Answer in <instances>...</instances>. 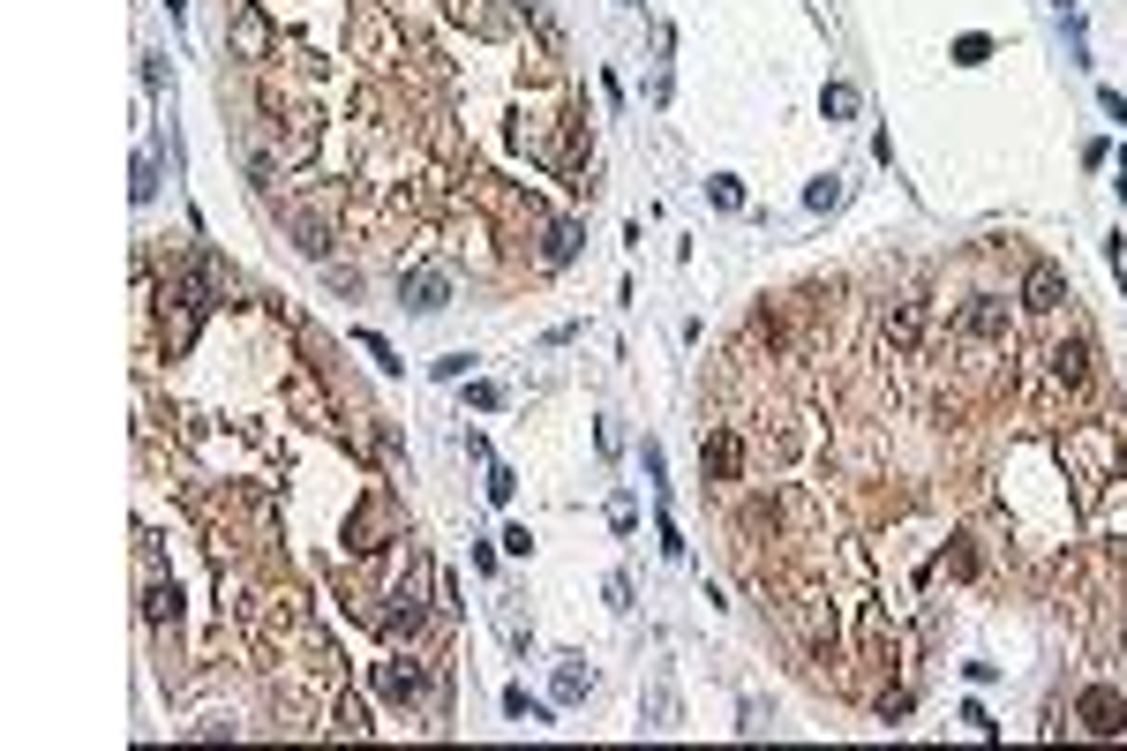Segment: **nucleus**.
<instances>
[{
	"label": "nucleus",
	"instance_id": "nucleus-1",
	"mask_svg": "<svg viewBox=\"0 0 1127 751\" xmlns=\"http://www.w3.org/2000/svg\"><path fill=\"white\" fill-rule=\"evenodd\" d=\"M391 527H399V511H391V497H369V503H353V519H346V541H353V557H376V549L391 541Z\"/></svg>",
	"mask_w": 1127,
	"mask_h": 751
},
{
	"label": "nucleus",
	"instance_id": "nucleus-2",
	"mask_svg": "<svg viewBox=\"0 0 1127 751\" xmlns=\"http://www.w3.org/2000/svg\"><path fill=\"white\" fill-rule=\"evenodd\" d=\"M925 323H932V309H925V293H902L895 309L879 316V339L895 346V353H917V346H925Z\"/></svg>",
	"mask_w": 1127,
	"mask_h": 751
},
{
	"label": "nucleus",
	"instance_id": "nucleus-3",
	"mask_svg": "<svg viewBox=\"0 0 1127 751\" xmlns=\"http://www.w3.org/2000/svg\"><path fill=\"white\" fill-rule=\"evenodd\" d=\"M699 473L707 481H745V437L737 429H707L699 437Z\"/></svg>",
	"mask_w": 1127,
	"mask_h": 751
},
{
	"label": "nucleus",
	"instance_id": "nucleus-4",
	"mask_svg": "<svg viewBox=\"0 0 1127 751\" xmlns=\"http://www.w3.org/2000/svg\"><path fill=\"white\" fill-rule=\"evenodd\" d=\"M376 684H383V699H391V707H413V699H429V661L391 654L383 669H376Z\"/></svg>",
	"mask_w": 1127,
	"mask_h": 751
},
{
	"label": "nucleus",
	"instance_id": "nucleus-5",
	"mask_svg": "<svg viewBox=\"0 0 1127 751\" xmlns=\"http://www.w3.org/2000/svg\"><path fill=\"white\" fill-rule=\"evenodd\" d=\"M443 301H451V279H443V271H429V263H413V271H399V309H413V316H437Z\"/></svg>",
	"mask_w": 1127,
	"mask_h": 751
},
{
	"label": "nucleus",
	"instance_id": "nucleus-6",
	"mask_svg": "<svg viewBox=\"0 0 1127 751\" xmlns=\"http://www.w3.org/2000/svg\"><path fill=\"white\" fill-rule=\"evenodd\" d=\"M1075 293H1067V279H1060V263H1030L1023 271V309H1037V316H1060Z\"/></svg>",
	"mask_w": 1127,
	"mask_h": 751
},
{
	"label": "nucleus",
	"instance_id": "nucleus-7",
	"mask_svg": "<svg viewBox=\"0 0 1127 751\" xmlns=\"http://www.w3.org/2000/svg\"><path fill=\"white\" fill-rule=\"evenodd\" d=\"M286 407L301 413L309 429H331V421H339V413H331V399H323V383H316L309 369H286Z\"/></svg>",
	"mask_w": 1127,
	"mask_h": 751
},
{
	"label": "nucleus",
	"instance_id": "nucleus-8",
	"mask_svg": "<svg viewBox=\"0 0 1127 751\" xmlns=\"http://www.w3.org/2000/svg\"><path fill=\"white\" fill-rule=\"evenodd\" d=\"M955 323H963L970 339H1007V323H1015V316H1007V301H1000V293H970Z\"/></svg>",
	"mask_w": 1127,
	"mask_h": 751
},
{
	"label": "nucleus",
	"instance_id": "nucleus-9",
	"mask_svg": "<svg viewBox=\"0 0 1127 751\" xmlns=\"http://www.w3.org/2000/svg\"><path fill=\"white\" fill-rule=\"evenodd\" d=\"M1075 714H1083V729H1090V737H1120V729H1127V699L1097 684V691H1083V707H1075Z\"/></svg>",
	"mask_w": 1127,
	"mask_h": 751
},
{
	"label": "nucleus",
	"instance_id": "nucleus-10",
	"mask_svg": "<svg viewBox=\"0 0 1127 751\" xmlns=\"http://www.w3.org/2000/svg\"><path fill=\"white\" fill-rule=\"evenodd\" d=\"M226 46H233V61H271V23H263L256 8H241V16L226 23Z\"/></svg>",
	"mask_w": 1127,
	"mask_h": 751
},
{
	"label": "nucleus",
	"instance_id": "nucleus-11",
	"mask_svg": "<svg viewBox=\"0 0 1127 751\" xmlns=\"http://www.w3.org/2000/svg\"><path fill=\"white\" fill-rule=\"evenodd\" d=\"M1045 361H1053V383H1067V391H1083V383H1090V339H1060Z\"/></svg>",
	"mask_w": 1127,
	"mask_h": 751
},
{
	"label": "nucleus",
	"instance_id": "nucleus-12",
	"mask_svg": "<svg viewBox=\"0 0 1127 751\" xmlns=\"http://www.w3.org/2000/svg\"><path fill=\"white\" fill-rule=\"evenodd\" d=\"M143 624H151V631L181 624V594H173V579H151V587H143Z\"/></svg>",
	"mask_w": 1127,
	"mask_h": 751
},
{
	"label": "nucleus",
	"instance_id": "nucleus-13",
	"mask_svg": "<svg viewBox=\"0 0 1127 751\" xmlns=\"http://www.w3.org/2000/svg\"><path fill=\"white\" fill-rule=\"evenodd\" d=\"M286 226H293V249L316 256V263H331V226L309 219V211H286Z\"/></svg>",
	"mask_w": 1127,
	"mask_h": 751
},
{
	"label": "nucleus",
	"instance_id": "nucleus-14",
	"mask_svg": "<svg viewBox=\"0 0 1127 751\" xmlns=\"http://www.w3.org/2000/svg\"><path fill=\"white\" fill-rule=\"evenodd\" d=\"M587 684H595V669H587L579 654H564V661H557V707H571V699H587Z\"/></svg>",
	"mask_w": 1127,
	"mask_h": 751
},
{
	"label": "nucleus",
	"instance_id": "nucleus-15",
	"mask_svg": "<svg viewBox=\"0 0 1127 751\" xmlns=\"http://www.w3.org/2000/svg\"><path fill=\"white\" fill-rule=\"evenodd\" d=\"M497 631H503V647H511V654H527V647H533V624L511 609V601H497Z\"/></svg>",
	"mask_w": 1127,
	"mask_h": 751
},
{
	"label": "nucleus",
	"instance_id": "nucleus-16",
	"mask_svg": "<svg viewBox=\"0 0 1127 751\" xmlns=\"http://www.w3.org/2000/svg\"><path fill=\"white\" fill-rule=\"evenodd\" d=\"M819 113H827V121H849V113H857V83H842V76H835V83L819 91Z\"/></svg>",
	"mask_w": 1127,
	"mask_h": 751
},
{
	"label": "nucleus",
	"instance_id": "nucleus-17",
	"mask_svg": "<svg viewBox=\"0 0 1127 751\" xmlns=\"http://www.w3.org/2000/svg\"><path fill=\"white\" fill-rule=\"evenodd\" d=\"M579 256V226H549V241H541V263L557 271V263H571Z\"/></svg>",
	"mask_w": 1127,
	"mask_h": 751
},
{
	"label": "nucleus",
	"instance_id": "nucleus-18",
	"mask_svg": "<svg viewBox=\"0 0 1127 751\" xmlns=\"http://www.w3.org/2000/svg\"><path fill=\"white\" fill-rule=\"evenodd\" d=\"M331 729H339V737H369V721H361V699H353V691L331 707Z\"/></svg>",
	"mask_w": 1127,
	"mask_h": 751
},
{
	"label": "nucleus",
	"instance_id": "nucleus-19",
	"mask_svg": "<svg viewBox=\"0 0 1127 751\" xmlns=\"http://www.w3.org/2000/svg\"><path fill=\"white\" fill-rule=\"evenodd\" d=\"M503 714H511V721H541V699H527V684H511V691H503Z\"/></svg>",
	"mask_w": 1127,
	"mask_h": 751
},
{
	"label": "nucleus",
	"instance_id": "nucleus-20",
	"mask_svg": "<svg viewBox=\"0 0 1127 751\" xmlns=\"http://www.w3.org/2000/svg\"><path fill=\"white\" fill-rule=\"evenodd\" d=\"M151 196H158V158L143 151L136 158V203H151Z\"/></svg>",
	"mask_w": 1127,
	"mask_h": 751
},
{
	"label": "nucleus",
	"instance_id": "nucleus-21",
	"mask_svg": "<svg viewBox=\"0 0 1127 751\" xmlns=\"http://www.w3.org/2000/svg\"><path fill=\"white\" fill-rule=\"evenodd\" d=\"M519 497V473L511 467H489V503H511Z\"/></svg>",
	"mask_w": 1127,
	"mask_h": 751
},
{
	"label": "nucleus",
	"instance_id": "nucleus-22",
	"mask_svg": "<svg viewBox=\"0 0 1127 751\" xmlns=\"http://www.w3.org/2000/svg\"><path fill=\"white\" fill-rule=\"evenodd\" d=\"M361 353H369V361H376V369H407V361H399V353H391V346H383V339H376V331H361Z\"/></svg>",
	"mask_w": 1127,
	"mask_h": 751
},
{
	"label": "nucleus",
	"instance_id": "nucleus-23",
	"mask_svg": "<svg viewBox=\"0 0 1127 751\" xmlns=\"http://www.w3.org/2000/svg\"><path fill=\"white\" fill-rule=\"evenodd\" d=\"M707 196H715V203H721V211H737V203H745V188H737V181H729V173H715V181H707Z\"/></svg>",
	"mask_w": 1127,
	"mask_h": 751
},
{
	"label": "nucleus",
	"instance_id": "nucleus-24",
	"mask_svg": "<svg viewBox=\"0 0 1127 751\" xmlns=\"http://www.w3.org/2000/svg\"><path fill=\"white\" fill-rule=\"evenodd\" d=\"M805 203H812V211H835V203H842V181H835V173H827V181H812V196H805Z\"/></svg>",
	"mask_w": 1127,
	"mask_h": 751
},
{
	"label": "nucleus",
	"instance_id": "nucleus-25",
	"mask_svg": "<svg viewBox=\"0 0 1127 751\" xmlns=\"http://www.w3.org/2000/svg\"><path fill=\"white\" fill-rule=\"evenodd\" d=\"M519 8H527V23H533L541 38H557V16H549V0H519Z\"/></svg>",
	"mask_w": 1127,
	"mask_h": 751
},
{
	"label": "nucleus",
	"instance_id": "nucleus-26",
	"mask_svg": "<svg viewBox=\"0 0 1127 751\" xmlns=\"http://www.w3.org/2000/svg\"><path fill=\"white\" fill-rule=\"evenodd\" d=\"M985 53H993V38H963V46H955V61H963V68H977Z\"/></svg>",
	"mask_w": 1127,
	"mask_h": 751
},
{
	"label": "nucleus",
	"instance_id": "nucleus-27",
	"mask_svg": "<svg viewBox=\"0 0 1127 751\" xmlns=\"http://www.w3.org/2000/svg\"><path fill=\"white\" fill-rule=\"evenodd\" d=\"M625 8H639V0H625Z\"/></svg>",
	"mask_w": 1127,
	"mask_h": 751
}]
</instances>
